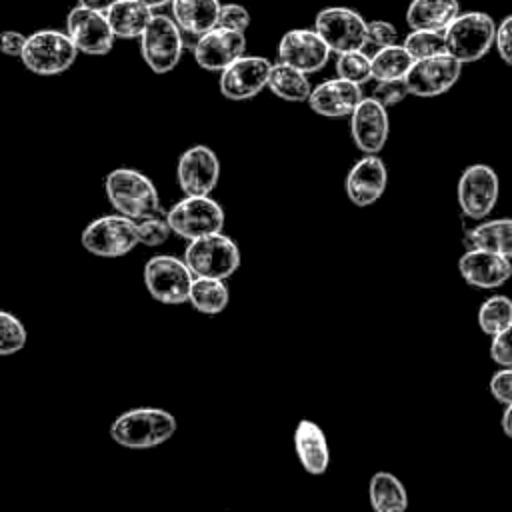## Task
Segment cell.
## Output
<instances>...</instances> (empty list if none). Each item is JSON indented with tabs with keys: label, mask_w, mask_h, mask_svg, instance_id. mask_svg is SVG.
Instances as JSON below:
<instances>
[{
	"label": "cell",
	"mask_w": 512,
	"mask_h": 512,
	"mask_svg": "<svg viewBox=\"0 0 512 512\" xmlns=\"http://www.w3.org/2000/svg\"><path fill=\"white\" fill-rule=\"evenodd\" d=\"M154 16V8L142 0H118L106 10V18L122 40H138Z\"/></svg>",
	"instance_id": "d4e9b609"
},
{
	"label": "cell",
	"mask_w": 512,
	"mask_h": 512,
	"mask_svg": "<svg viewBox=\"0 0 512 512\" xmlns=\"http://www.w3.org/2000/svg\"><path fill=\"white\" fill-rule=\"evenodd\" d=\"M230 302V288L226 280L222 278H194L190 294H188V304L208 316H216L226 310Z\"/></svg>",
	"instance_id": "f1b7e54d"
},
{
	"label": "cell",
	"mask_w": 512,
	"mask_h": 512,
	"mask_svg": "<svg viewBox=\"0 0 512 512\" xmlns=\"http://www.w3.org/2000/svg\"><path fill=\"white\" fill-rule=\"evenodd\" d=\"M500 194V180L494 168L488 164H470L462 170L456 198L464 216L472 220H484L496 206Z\"/></svg>",
	"instance_id": "8fae6325"
},
{
	"label": "cell",
	"mask_w": 512,
	"mask_h": 512,
	"mask_svg": "<svg viewBox=\"0 0 512 512\" xmlns=\"http://www.w3.org/2000/svg\"><path fill=\"white\" fill-rule=\"evenodd\" d=\"M26 38L28 36H24L18 30H2L0 32V52L6 56H12V58H20Z\"/></svg>",
	"instance_id": "b9f144b4"
},
{
	"label": "cell",
	"mask_w": 512,
	"mask_h": 512,
	"mask_svg": "<svg viewBox=\"0 0 512 512\" xmlns=\"http://www.w3.org/2000/svg\"><path fill=\"white\" fill-rule=\"evenodd\" d=\"M502 430L508 438H512V402L506 404L504 414H502Z\"/></svg>",
	"instance_id": "ee69618b"
},
{
	"label": "cell",
	"mask_w": 512,
	"mask_h": 512,
	"mask_svg": "<svg viewBox=\"0 0 512 512\" xmlns=\"http://www.w3.org/2000/svg\"><path fill=\"white\" fill-rule=\"evenodd\" d=\"M460 12L458 0H410L406 6V24L410 30L444 32Z\"/></svg>",
	"instance_id": "cb8c5ba5"
},
{
	"label": "cell",
	"mask_w": 512,
	"mask_h": 512,
	"mask_svg": "<svg viewBox=\"0 0 512 512\" xmlns=\"http://www.w3.org/2000/svg\"><path fill=\"white\" fill-rule=\"evenodd\" d=\"M270 68L272 62L268 58L256 54H242L220 72L218 88L228 100H250L268 86Z\"/></svg>",
	"instance_id": "5bb4252c"
},
{
	"label": "cell",
	"mask_w": 512,
	"mask_h": 512,
	"mask_svg": "<svg viewBox=\"0 0 512 512\" xmlns=\"http://www.w3.org/2000/svg\"><path fill=\"white\" fill-rule=\"evenodd\" d=\"M368 498L376 512H404L408 492L392 472H376L368 484Z\"/></svg>",
	"instance_id": "83f0119b"
},
{
	"label": "cell",
	"mask_w": 512,
	"mask_h": 512,
	"mask_svg": "<svg viewBox=\"0 0 512 512\" xmlns=\"http://www.w3.org/2000/svg\"><path fill=\"white\" fill-rule=\"evenodd\" d=\"M138 40L140 54L154 74L172 72L178 66L186 48L180 26L174 22L172 16L166 14H154Z\"/></svg>",
	"instance_id": "ba28073f"
},
{
	"label": "cell",
	"mask_w": 512,
	"mask_h": 512,
	"mask_svg": "<svg viewBox=\"0 0 512 512\" xmlns=\"http://www.w3.org/2000/svg\"><path fill=\"white\" fill-rule=\"evenodd\" d=\"M336 76L360 86L372 80V60L364 48L336 54Z\"/></svg>",
	"instance_id": "1f68e13d"
},
{
	"label": "cell",
	"mask_w": 512,
	"mask_h": 512,
	"mask_svg": "<svg viewBox=\"0 0 512 512\" xmlns=\"http://www.w3.org/2000/svg\"><path fill=\"white\" fill-rule=\"evenodd\" d=\"M136 232H138V242L144 246H160L168 240V236L172 234L170 222H168V214L160 208L144 218L136 220Z\"/></svg>",
	"instance_id": "e575fe53"
},
{
	"label": "cell",
	"mask_w": 512,
	"mask_h": 512,
	"mask_svg": "<svg viewBox=\"0 0 512 512\" xmlns=\"http://www.w3.org/2000/svg\"><path fill=\"white\" fill-rule=\"evenodd\" d=\"M26 342L28 330L22 320L8 310H0V356H12L20 352Z\"/></svg>",
	"instance_id": "836d02e7"
},
{
	"label": "cell",
	"mask_w": 512,
	"mask_h": 512,
	"mask_svg": "<svg viewBox=\"0 0 512 512\" xmlns=\"http://www.w3.org/2000/svg\"><path fill=\"white\" fill-rule=\"evenodd\" d=\"M178 422L172 412L156 406L130 408L110 424V438L128 450H150L176 434Z\"/></svg>",
	"instance_id": "6da1fadb"
},
{
	"label": "cell",
	"mask_w": 512,
	"mask_h": 512,
	"mask_svg": "<svg viewBox=\"0 0 512 512\" xmlns=\"http://www.w3.org/2000/svg\"><path fill=\"white\" fill-rule=\"evenodd\" d=\"M144 4H148L150 8H162L166 4H170V0H142Z\"/></svg>",
	"instance_id": "f6af8a7d"
},
{
	"label": "cell",
	"mask_w": 512,
	"mask_h": 512,
	"mask_svg": "<svg viewBox=\"0 0 512 512\" xmlns=\"http://www.w3.org/2000/svg\"><path fill=\"white\" fill-rule=\"evenodd\" d=\"M388 186V168L378 154H366L346 174V196L358 208H368L382 198Z\"/></svg>",
	"instance_id": "ffe728a7"
},
{
	"label": "cell",
	"mask_w": 512,
	"mask_h": 512,
	"mask_svg": "<svg viewBox=\"0 0 512 512\" xmlns=\"http://www.w3.org/2000/svg\"><path fill=\"white\" fill-rule=\"evenodd\" d=\"M176 180L188 196H208L220 180V160L206 144L186 148L176 164Z\"/></svg>",
	"instance_id": "9a60e30c"
},
{
	"label": "cell",
	"mask_w": 512,
	"mask_h": 512,
	"mask_svg": "<svg viewBox=\"0 0 512 512\" xmlns=\"http://www.w3.org/2000/svg\"><path fill=\"white\" fill-rule=\"evenodd\" d=\"M402 44L414 60L446 52L444 32L438 30H410Z\"/></svg>",
	"instance_id": "d6a6232c"
},
{
	"label": "cell",
	"mask_w": 512,
	"mask_h": 512,
	"mask_svg": "<svg viewBox=\"0 0 512 512\" xmlns=\"http://www.w3.org/2000/svg\"><path fill=\"white\" fill-rule=\"evenodd\" d=\"M332 50L314 28H292L282 34L276 56L306 74L322 70L330 60Z\"/></svg>",
	"instance_id": "2e32d148"
},
{
	"label": "cell",
	"mask_w": 512,
	"mask_h": 512,
	"mask_svg": "<svg viewBox=\"0 0 512 512\" xmlns=\"http://www.w3.org/2000/svg\"><path fill=\"white\" fill-rule=\"evenodd\" d=\"M512 322V300L504 294L486 298L478 308V326L484 334L494 336Z\"/></svg>",
	"instance_id": "4dcf8cb0"
},
{
	"label": "cell",
	"mask_w": 512,
	"mask_h": 512,
	"mask_svg": "<svg viewBox=\"0 0 512 512\" xmlns=\"http://www.w3.org/2000/svg\"><path fill=\"white\" fill-rule=\"evenodd\" d=\"M142 272L144 286L154 300L170 306L188 304L194 274L184 258L172 254H156L146 260Z\"/></svg>",
	"instance_id": "52a82bcc"
},
{
	"label": "cell",
	"mask_w": 512,
	"mask_h": 512,
	"mask_svg": "<svg viewBox=\"0 0 512 512\" xmlns=\"http://www.w3.org/2000/svg\"><path fill=\"white\" fill-rule=\"evenodd\" d=\"M490 358L502 368H512V322L492 336Z\"/></svg>",
	"instance_id": "f35d334b"
},
{
	"label": "cell",
	"mask_w": 512,
	"mask_h": 512,
	"mask_svg": "<svg viewBox=\"0 0 512 512\" xmlns=\"http://www.w3.org/2000/svg\"><path fill=\"white\" fill-rule=\"evenodd\" d=\"M220 6V0H170V16L180 26L186 46L188 40L194 46L200 34L218 24Z\"/></svg>",
	"instance_id": "7402d4cb"
},
{
	"label": "cell",
	"mask_w": 512,
	"mask_h": 512,
	"mask_svg": "<svg viewBox=\"0 0 512 512\" xmlns=\"http://www.w3.org/2000/svg\"><path fill=\"white\" fill-rule=\"evenodd\" d=\"M496 40V22L488 12H460L446 28V52L462 64H472L484 58Z\"/></svg>",
	"instance_id": "3957f363"
},
{
	"label": "cell",
	"mask_w": 512,
	"mask_h": 512,
	"mask_svg": "<svg viewBox=\"0 0 512 512\" xmlns=\"http://www.w3.org/2000/svg\"><path fill=\"white\" fill-rule=\"evenodd\" d=\"M266 88L286 102H306L312 92L308 74L280 60L272 62Z\"/></svg>",
	"instance_id": "4316f807"
},
{
	"label": "cell",
	"mask_w": 512,
	"mask_h": 512,
	"mask_svg": "<svg viewBox=\"0 0 512 512\" xmlns=\"http://www.w3.org/2000/svg\"><path fill=\"white\" fill-rule=\"evenodd\" d=\"M80 244L94 256L120 258L132 252L138 242L136 220L124 214H104L88 222L80 234Z\"/></svg>",
	"instance_id": "8992f818"
},
{
	"label": "cell",
	"mask_w": 512,
	"mask_h": 512,
	"mask_svg": "<svg viewBox=\"0 0 512 512\" xmlns=\"http://www.w3.org/2000/svg\"><path fill=\"white\" fill-rule=\"evenodd\" d=\"M168 222L172 234L194 240L200 236H208L214 232H222L224 228V208L210 194L208 196H188L180 198L168 210Z\"/></svg>",
	"instance_id": "9c48e42d"
},
{
	"label": "cell",
	"mask_w": 512,
	"mask_h": 512,
	"mask_svg": "<svg viewBox=\"0 0 512 512\" xmlns=\"http://www.w3.org/2000/svg\"><path fill=\"white\" fill-rule=\"evenodd\" d=\"M496 52L500 60L508 66H512V14L504 16L496 24V40H494Z\"/></svg>",
	"instance_id": "ab89813d"
},
{
	"label": "cell",
	"mask_w": 512,
	"mask_h": 512,
	"mask_svg": "<svg viewBox=\"0 0 512 512\" xmlns=\"http://www.w3.org/2000/svg\"><path fill=\"white\" fill-rule=\"evenodd\" d=\"M294 450L302 468L320 476L328 470L330 464V448L324 430L312 420H300L294 430Z\"/></svg>",
	"instance_id": "603a6c76"
},
{
	"label": "cell",
	"mask_w": 512,
	"mask_h": 512,
	"mask_svg": "<svg viewBox=\"0 0 512 512\" xmlns=\"http://www.w3.org/2000/svg\"><path fill=\"white\" fill-rule=\"evenodd\" d=\"M464 248H484L512 260V218L486 220L470 228L462 238Z\"/></svg>",
	"instance_id": "484cf974"
},
{
	"label": "cell",
	"mask_w": 512,
	"mask_h": 512,
	"mask_svg": "<svg viewBox=\"0 0 512 512\" xmlns=\"http://www.w3.org/2000/svg\"><path fill=\"white\" fill-rule=\"evenodd\" d=\"M78 54L66 30L44 28L28 34L20 60L36 76H58L72 68Z\"/></svg>",
	"instance_id": "277c9868"
},
{
	"label": "cell",
	"mask_w": 512,
	"mask_h": 512,
	"mask_svg": "<svg viewBox=\"0 0 512 512\" xmlns=\"http://www.w3.org/2000/svg\"><path fill=\"white\" fill-rule=\"evenodd\" d=\"M104 192L110 206L132 220L160 210L156 184L136 168H114L104 176Z\"/></svg>",
	"instance_id": "7a4b0ae2"
},
{
	"label": "cell",
	"mask_w": 512,
	"mask_h": 512,
	"mask_svg": "<svg viewBox=\"0 0 512 512\" xmlns=\"http://www.w3.org/2000/svg\"><path fill=\"white\" fill-rule=\"evenodd\" d=\"M250 12L246 6L238 4V2H226L220 6V14H218V26H226L232 30H240L246 32L250 26Z\"/></svg>",
	"instance_id": "74e56055"
},
{
	"label": "cell",
	"mask_w": 512,
	"mask_h": 512,
	"mask_svg": "<svg viewBox=\"0 0 512 512\" xmlns=\"http://www.w3.org/2000/svg\"><path fill=\"white\" fill-rule=\"evenodd\" d=\"M348 118L350 136L358 150L364 154H378L386 146L390 134V118L388 108L378 100L364 96Z\"/></svg>",
	"instance_id": "ac0fdd59"
},
{
	"label": "cell",
	"mask_w": 512,
	"mask_h": 512,
	"mask_svg": "<svg viewBox=\"0 0 512 512\" xmlns=\"http://www.w3.org/2000/svg\"><path fill=\"white\" fill-rule=\"evenodd\" d=\"M194 60L208 72H222L238 56L246 54V34L226 26H214L200 34L192 46Z\"/></svg>",
	"instance_id": "e0dca14e"
},
{
	"label": "cell",
	"mask_w": 512,
	"mask_h": 512,
	"mask_svg": "<svg viewBox=\"0 0 512 512\" xmlns=\"http://www.w3.org/2000/svg\"><path fill=\"white\" fill-rule=\"evenodd\" d=\"M184 262L192 270L194 278H230L240 262L242 254L238 244L224 232H214L188 240L184 248Z\"/></svg>",
	"instance_id": "5b68a950"
},
{
	"label": "cell",
	"mask_w": 512,
	"mask_h": 512,
	"mask_svg": "<svg viewBox=\"0 0 512 512\" xmlns=\"http://www.w3.org/2000/svg\"><path fill=\"white\" fill-rule=\"evenodd\" d=\"M364 98L362 86L340 76L316 84L308 96V106L312 112L324 118H344L354 112V108Z\"/></svg>",
	"instance_id": "44dd1931"
},
{
	"label": "cell",
	"mask_w": 512,
	"mask_h": 512,
	"mask_svg": "<svg viewBox=\"0 0 512 512\" xmlns=\"http://www.w3.org/2000/svg\"><path fill=\"white\" fill-rule=\"evenodd\" d=\"M118 0H78V4L82 6H88V8H94V10H102L106 12L112 4H116Z\"/></svg>",
	"instance_id": "7bdbcfd3"
},
{
	"label": "cell",
	"mask_w": 512,
	"mask_h": 512,
	"mask_svg": "<svg viewBox=\"0 0 512 512\" xmlns=\"http://www.w3.org/2000/svg\"><path fill=\"white\" fill-rule=\"evenodd\" d=\"M66 32L78 52L90 56L108 54L118 40L106 18V12L82 4H76L66 14Z\"/></svg>",
	"instance_id": "4fadbf2b"
},
{
	"label": "cell",
	"mask_w": 512,
	"mask_h": 512,
	"mask_svg": "<svg viewBox=\"0 0 512 512\" xmlns=\"http://www.w3.org/2000/svg\"><path fill=\"white\" fill-rule=\"evenodd\" d=\"M462 62L448 52L414 60L404 76L410 96L434 98L448 92L462 74Z\"/></svg>",
	"instance_id": "7c38bea8"
},
{
	"label": "cell",
	"mask_w": 512,
	"mask_h": 512,
	"mask_svg": "<svg viewBox=\"0 0 512 512\" xmlns=\"http://www.w3.org/2000/svg\"><path fill=\"white\" fill-rule=\"evenodd\" d=\"M488 386H490V394L500 404H510L512 402V368H502L494 372Z\"/></svg>",
	"instance_id": "60d3db41"
},
{
	"label": "cell",
	"mask_w": 512,
	"mask_h": 512,
	"mask_svg": "<svg viewBox=\"0 0 512 512\" xmlns=\"http://www.w3.org/2000/svg\"><path fill=\"white\" fill-rule=\"evenodd\" d=\"M366 36H368V46H374V48H384L400 42L396 26L390 20H382V18L368 22Z\"/></svg>",
	"instance_id": "8d00e7d4"
},
{
	"label": "cell",
	"mask_w": 512,
	"mask_h": 512,
	"mask_svg": "<svg viewBox=\"0 0 512 512\" xmlns=\"http://www.w3.org/2000/svg\"><path fill=\"white\" fill-rule=\"evenodd\" d=\"M372 60V80H398L404 78L414 62V58L408 54L402 42L376 48V52L370 56Z\"/></svg>",
	"instance_id": "f546056e"
},
{
	"label": "cell",
	"mask_w": 512,
	"mask_h": 512,
	"mask_svg": "<svg viewBox=\"0 0 512 512\" xmlns=\"http://www.w3.org/2000/svg\"><path fill=\"white\" fill-rule=\"evenodd\" d=\"M458 272L466 284L492 290L510 280L512 262L510 258L492 250L464 248V254L458 258Z\"/></svg>",
	"instance_id": "d6986e66"
},
{
	"label": "cell",
	"mask_w": 512,
	"mask_h": 512,
	"mask_svg": "<svg viewBox=\"0 0 512 512\" xmlns=\"http://www.w3.org/2000/svg\"><path fill=\"white\" fill-rule=\"evenodd\" d=\"M328 44L332 54L362 50L368 46V20L350 6H326L314 16L312 26Z\"/></svg>",
	"instance_id": "30bf717a"
},
{
	"label": "cell",
	"mask_w": 512,
	"mask_h": 512,
	"mask_svg": "<svg viewBox=\"0 0 512 512\" xmlns=\"http://www.w3.org/2000/svg\"><path fill=\"white\" fill-rule=\"evenodd\" d=\"M406 96H410V92H408V86H406V80H404V78L376 82V86H374V90H372V98L378 100V102H380L382 106H386V108L400 104Z\"/></svg>",
	"instance_id": "d590c367"
}]
</instances>
